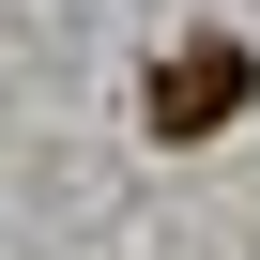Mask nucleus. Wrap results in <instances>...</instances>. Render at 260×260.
I'll return each instance as SVG.
<instances>
[{
  "label": "nucleus",
  "instance_id": "1",
  "mask_svg": "<svg viewBox=\"0 0 260 260\" xmlns=\"http://www.w3.org/2000/svg\"><path fill=\"white\" fill-rule=\"evenodd\" d=\"M230 107H245V46H199V61L153 77V122H169V138H184V122H230Z\"/></svg>",
  "mask_w": 260,
  "mask_h": 260
}]
</instances>
